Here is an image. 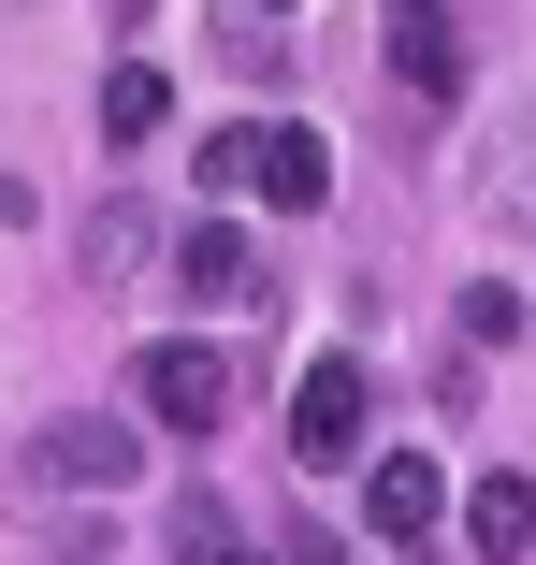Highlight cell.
Listing matches in <instances>:
<instances>
[{"mask_svg": "<svg viewBox=\"0 0 536 565\" xmlns=\"http://www.w3.org/2000/svg\"><path fill=\"white\" fill-rule=\"evenodd\" d=\"M174 551H203V565H233V493H174Z\"/></svg>", "mask_w": 536, "mask_h": 565, "instance_id": "obj_13", "label": "cell"}, {"mask_svg": "<svg viewBox=\"0 0 536 565\" xmlns=\"http://www.w3.org/2000/svg\"><path fill=\"white\" fill-rule=\"evenodd\" d=\"M363 522H377L392 551H420V536L450 522V479L420 465V449H377V465H363Z\"/></svg>", "mask_w": 536, "mask_h": 565, "instance_id": "obj_7", "label": "cell"}, {"mask_svg": "<svg viewBox=\"0 0 536 565\" xmlns=\"http://www.w3.org/2000/svg\"><path fill=\"white\" fill-rule=\"evenodd\" d=\"M363 420H377V377H363L349 349H319V363L290 377V465H304V479H334L349 449H363Z\"/></svg>", "mask_w": 536, "mask_h": 565, "instance_id": "obj_2", "label": "cell"}, {"mask_svg": "<svg viewBox=\"0 0 536 565\" xmlns=\"http://www.w3.org/2000/svg\"><path fill=\"white\" fill-rule=\"evenodd\" d=\"M131 392H146L160 435H218V420H233V363L203 349V333H160V349L131 363Z\"/></svg>", "mask_w": 536, "mask_h": 565, "instance_id": "obj_4", "label": "cell"}, {"mask_svg": "<svg viewBox=\"0 0 536 565\" xmlns=\"http://www.w3.org/2000/svg\"><path fill=\"white\" fill-rule=\"evenodd\" d=\"M392 73H406L420 102H450V87H464V44H450V15H392Z\"/></svg>", "mask_w": 536, "mask_h": 565, "instance_id": "obj_9", "label": "cell"}, {"mask_svg": "<svg viewBox=\"0 0 536 565\" xmlns=\"http://www.w3.org/2000/svg\"><path fill=\"white\" fill-rule=\"evenodd\" d=\"M218 58H233L247 87H276V73H290V44H276V15H233V0H218Z\"/></svg>", "mask_w": 536, "mask_h": 565, "instance_id": "obj_12", "label": "cell"}, {"mask_svg": "<svg viewBox=\"0 0 536 565\" xmlns=\"http://www.w3.org/2000/svg\"><path fill=\"white\" fill-rule=\"evenodd\" d=\"M247 189H261L276 217H319V203H334V146H319L304 117H261V146H247Z\"/></svg>", "mask_w": 536, "mask_h": 565, "instance_id": "obj_6", "label": "cell"}, {"mask_svg": "<svg viewBox=\"0 0 536 565\" xmlns=\"http://www.w3.org/2000/svg\"><path fill=\"white\" fill-rule=\"evenodd\" d=\"M73 247H87V276H131V262L160 247V217H146V203L117 189V203H87V233H73Z\"/></svg>", "mask_w": 536, "mask_h": 565, "instance_id": "obj_11", "label": "cell"}, {"mask_svg": "<svg viewBox=\"0 0 536 565\" xmlns=\"http://www.w3.org/2000/svg\"><path fill=\"white\" fill-rule=\"evenodd\" d=\"M464 536H479L493 565H522V551H536V479H522V465L479 479V493H464Z\"/></svg>", "mask_w": 536, "mask_h": 565, "instance_id": "obj_8", "label": "cell"}, {"mask_svg": "<svg viewBox=\"0 0 536 565\" xmlns=\"http://www.w3.org/2000/svg\"><path fill=\"white\" fill-rule=\"evenodd\" d=\"M247 15H290V0H247Z\"/></svg>", "mask_w": 536, "mask_h": 565, "instance_id": "obj_15", "label": "cell"}, {"mask_svg": "<svg viewBox=\"0 0 536 565\" xmlns=\"http://www.w3.org/2000/svg\"><path fill=\"white\" fill-rule=\"evenodd\" d=\"M30 493H131V465H146V420L131 406H73V420H44L30 449Z\"/></svg>", "mask_w": 536, "mask_h": 565, "instance_id": "obj_1", "label": "cell"}, {"mask_svg": "<svg viewBox=\"0 0 536 565\" xmlns=\"http://www.w3.org/2000/svg\"><path fill=\"white\" fill-rule=\"evenodd\" d=\"M160 117H174V87H160L146 58H117V73H101V146H146Z\"/></svg>", "mask_w": 536, "mask_h": 565, "instance_id": "obj_10", "label": "cell"}, {"mask_svg": "<svg viewBox=\"0 0 536 565\" xmlns=\"http://www.w3.org/2000/svg\"><path fill=\"white\" fill-rule=\"evenodd\" d=\"M174 290H189L203 319H233V333H247V319H276V262L233 233V217H203V233L174 247Z\"/></svg>", "mask_w": 536, "mask_h": 565, "instance_id": "obj_3", "label": "cell"}, {"mask_svg": "<svg viewBox=\"0 0 536 565\" xmlns=\"http://www.w3.org/2000/svg\"><path fill=\"white\" fill-rule=\"evenodd\" d=\"M392 15H450V0H392Z\"/></svg>", "mask_w": 536, "mask_h": 565, "instance_id": "obj_14", "label": "cell"}, {"mask_svg": "<svg viewBox=\"0 0 536 565\" xmlns=\"http://www.w3.org/2000/svg\"><path fill=\"white\" fill-rule=\"evenodd\" d=\"M233 565H247V551H233Z\"/></svg>", "mask_w": 536, "mask_h": 565, "instance_id": "obj_16", "label": "cell"}, {"mask_svg": "<svg viewBox=\"0 0 536 565\" xmlns=\"http://www.w3.org/2000/svg\"><path fill=\"white\" fill-rule=\"evenodd\" d=\"M464 203L493 217V233H536V102H507V117L479 131V160H464Z\"/></svg>", "mask_w": 536, "mask_h": 565, "instance_id": "obj_5", "label": "cell"}]
</instances>
